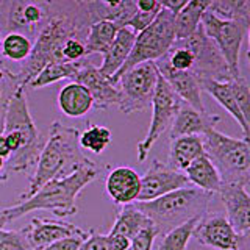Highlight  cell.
I'll use <instances>...</instances> for the list:
<instances>
[{
	"mask_svg": "<svg viewBox=\"0 0 250 250\" xmlns=\"http://www.w3.org/2000/svg\"><path fill=\"white\" fill-rule=\"evenodd\" d=\"M99 175L97 164L82 166L64 178H57L45 183L31 194L28 199L19 200L16 205L3 208L0 211V227H6L16 219L25 216L31 211L45 209L52 211L55 216L66 217L74 216L77 208V197L86 186L92 183Z\"/></svg>",
	"mask_w": 250,
	"mask_h": 250,
	"instance_id": "1",
	"label": "cell"
},
{
	"mask_svg": "<svg viewBox=\"0 0 250 250\" xmlns=\"http://www.w3.org/2000/svg\"><path fill=\"white\" fill-rule=\"evenodd\" d=\"M78 138H80V131L75 127L64 125L61 121H55L50 125L45 146L30 178L28 189L21 195V200L28 199L31 194H35L39 188L52 180L64 178L82 166L96 164L83 155Z\"/></svg>",
	"mask_w": 250,
	"mask_h": 250,
	"instance_id": "2",
	"label": "cell"
},
{
	"mask_svg": "<svg viewBox=\"0 0 250 250\" xmlns=\"http://www.w3.org/2000/svg\"><path fill=\"white\" fill-rule=\"evenodd\" d=\"M91 22L88 18H69V16H53L47 21L36 35L30 57L22 62L16 72L19 84L27 88V84L53 61H64L62 45L67 39L78 38L84 41Z\"/></svg>",
	"mask_w": 250,
	"mask_h": 250,
	"instance_id": "3",
	"label": "cell"
},
{
	"mask_svg": "<svg viewBox=\"0 0 250 250\" xmlns=\"http://www.w3.org/2000/svg\"><path fill=\"white\" fill-rule=\"evenodd\" d=\"M16 131L23 139V147L18 153H13L5 161V170L11 172H31L38 164L39 156L45 146V139L39 135L33 117L30 114L27 94L23 86H19L8 99L3 114V131Z\"/></svg>",
	"mask_w": 250,
	"mask_h": 250,
	"instance_id": "4",
	"label": "cell"
},
{
	"mask_svg": "<svg viewBox=\"0 0 250 250\" xmlns=\"http://www.w3.org/2000/svg\"><path fill=\"white\" fill-rule=\"evenodd\" d=\"M216 194H209L197 188H183L150 202H135V207L155 224L160 236L194 217L208 213L209 203Z\"/></svg>",
	"mask_w": 250,
	"mask_h": 250,
	"instance_id": "5",
	"label": "cell"
},
{
	"mask_svg": "<svg viewBox=\"0 0 250 250\" xmlns=\"http://www.w3.org/2000/svg\"><path fill=\"white\" fill-rule=\"evenodd\" d=\"M208 158L219 170L222 183L244 185L250 177V139L227 136L217 128L202 136Z\"/></svg>",
	"mask_w": 250,
	"mask_h": 250,
	"instance_id": "6",
	"label": "cell"
},
{
	"mask_svg": "<svg viewBox=\"0 0 250 250\" xmlns=\"http://www.w3.org/2000/svg\"><path fill=\"white\" fill-rule=\"evenodd\" d=\"M175 14L161 8V11L155 18V21L146 30L136 35L135 44L128 55L125 64L119 69L113 78L111 83L117 84L119 77L131 67L148 61H158L166 55L175 42V27H174Z\"/></svg>",
	"mask_w": 250,
	"mask_h": 250,
	"instance_id": "7",
	"label": "cell"
},
{
	"mask_svg": "<svg viewBox=\"0 0 250 250\" xmlns=\"http://www.w3.org/2000/svg\"><path fill=\"white\" fill-rule=\"evenodd\" d=\"M158 77V67L153 61L125 70L116 84L121 92V102L117 105L121 113L133 114L152 106Z\"/></svg>",
	"mask_w": 250,
	"mask_h": 250,
	"instance_id": "8",
	"label": "cell"
},
{
	"mask_svg": "<svg viewBox=\"0 0 250 250\" xmlns=\"http://www.w3.org/2000/svg\"><path fill=\"white\" fill-rule=\"evenodd\" d=\"M182 105H183V100L177 96L174 89L169 86V83L164 80L163 75L160 74L158 83H156V89L153 94V100H152V121H150V125H148L146 138L143 141H139L136 147L139 163L147 160V156L150 153L152 147L156 144V141H158L167 130H170L172 122H174Z\"/></svg>",
	"mask_w": 250,
	"mask_h": 250,
	"instance_id": "9",
	"label": "cell"
},
{
	"mask_svg": "<svg viewBox=\"0 0 250 250\" xmlns=\"http://www.w3.org/2000/svg\"><path fill=\"white\" fill-rule=\"evenodd\" d=\"M202 27L207 36L216 44L219 52L230 69L233 78L241 77L239 69V53L241 45L247 33L249 23L241 21H229L216 16L214 13L207 11L202 18Z\"/></svg>",
	"mask_w": 250,
	"mask_h": 250,
	"instance_id": "10",
	"label": "cell"
},
{
	"mask_svg": "<svg viewBox=\"0 0 250 250\" xmlns=\"http://www.w3.org/2000/svg\"><path fill=\"white\" fill-rule=\"evenodd\" d=\"M174 44L182 45L188 49L194 57L192 70L200 80H216V82H230L233 77L230 74V69L219 52L216 44L207 36L202 23L197 27L191 36L182 41H175Z\"/></svg>",
	"mask_w": 250,
	"mask_h": 250,
	"instance_id": "11",
	"label": "cell"
},
{
	"mask_svg": "<svg viewBox=\"0 0 250 250\" xmlns=\"http://www.w3.org/2000/svg\"><path fill=\"white\" fill-rule=\"evenodd\" d=\"M191 186L185 172L177 170L160 160H152L146 174L141 177V191L136 202H150L172 191Z\"/></svg>",
	"mask_w": 250,
	"mask_h": 250,
	"instance_id": "12",
	"label": "cell"
},
{
	"mask_svg": "<svg viewBox=\"0 0 250 250\" xmlns=\"http://www.w3.org/2000/svg\"><path fill=\"white\" fill-rule=\"evenodd\" d=\"M33 250H42L53 242L66 238H88L92 230H83L70 222L58 219H33L22 229Z\"/></svg>",
	"mask_w": 250,
	"mask_h": 250,
	"instance_id": "13",
	"label": "cell"
},
{
	"mask_svg": "<svg viewBox=\"0 0 250 250\" xmlns=\"http://www.w3.org/2000/svg\"><path fill=\"white\" fill-rule=\"evenodd\" d=\"M192 238L200 246L216 250H238V233L225 214L205 213L195 225Z\"/></svg>",
	"mask_w": 250,
	"mask_h": 250,
	"instance_id": "14",
	"label": "cell"
},
{
	"mask_svg": "<svg viewBox=\"0 0 250 250\" xmlns=\"http://www.w3.org/2000/svg\"><path fill=\"white\" fill-rule=\"evenodd\" d=\"M155 64L158 67L164 80L169 83L170 88L174 89V92L186 105H189L202 113L207 111L202 102V84H200V78L197 75L191 72V70L172 69L164 58L155 61Z\"/></svg>",
	"mask_w": 250,
	"mask_h": 250,
	"instance_id": "15",
	"label": "cell"
},
{
	"mask_svg": "<svg viewBox=\"0 0 250 250\" xmlns=\"http://www.w3.org/2000/svg\"><path fill=\"white\" fill-rule=\"evenodd\" d=\"M77 83L83 84L89 91L92 97V108L108 109L113 105H119L121 92L111 80L100 74L99 67L92 66L91 62L84 61L77 77Z\"/></svg>",
	"mask_w": 250,
	"mask_h": 250,
	"instance_id": "16",
	"label": "cell"
},
{
	"mask_svg": "<svg viewBox=\"0 0 250 250\" xmlns=\"http://www.w3.org/2000/svg\"><path fill=\"white\" fill-rule=\"evenodd\" d=\"M225 207V216L238 234L250 229V192L244 185L222 183L217 192Z\"/></svg>",
	"mask_w": 250,
	"mask_h": 250,
	"instance_id": "17",
	"label": "cell"
},
{
	"mask_svg": "<svg viewBox=\"0 0 250 250\" xmlns=\"http://www.w3.org/2000/svg\"><path fill=\"white\" fill-rule=\"evenodd\" d=\"M105 189L114 205H130L138 200L141 191V175L128 166L111 169L105 180Z\"/></svg>",
	"mask_w": 250,
	"mask_h": 250,
	"instance_id": "18",
	"label": "cell"
},
{
	"mask_svg": "<svg viewBox=\"0 0 250 250\" xmlns=\"http://www.w3.org/2000/svg\"><path fill=\"white\" fill-rule=\"evenodd\" d=\"M219 122H221V116L209 114L207 111H197L183 102L174 122H172L170 139L182 136H203L208 130L216 128Z\"/></svg>",
	"mask_w": 250,
	"mask_h": 250,
	"instance_id": "19",
	"label": "cell"
},
{
	"mask_svg": "<svg viewBox=\"0 0 250 250\" xmlns=\"http://www.w3.org/2000/svg\"><path fill=\"white\" fill-rule=\"evenodd\" d=\"M135 39H136V33L128 27H122L117 31L113 44L102 55V64L99 67L102 75L111 80L119 72V69L125 64V61H127L128 55L133 49Z\"/></svg>",
	"mask_w": 250,
	"mask_h": 250,
	"instance_id": "20",
	"label": "cell"
},
{
	"mask_svg": "<svg viewBox=\"0 0 250 250\" xmlns=\"http://www.w3.org/2000/svg\"><path fill=\"white\" fill-rule=\"evenodd\" d=\"M58 108L67 117H83L92 108V97L83 84L70 82L58 94Z\"/></svg>",
	"mask_w": 250,
	"mask_h": 250,
	"instance_id": "21",
	"label": "cell"
},
{
	"mask_svg": "<svg viewBox=\"0 0 250 250\" xmlns=\"http://www.w3.org/2000/svg\"><path fill=\"white\" fill-rule=\"evenodd\" d=\"M185 175L194 188L209 194H217L222 186L221 174H219L213 161L207 155H203L194 163H191L185 170Z\"/></svg>",
	"mask_w": 250,
	"mask_h": 250,
	"instance_id": "22",
	"label": "cell"
},
{
	"mask_svg": "<svg viewBox=\"0 0 250 250\" xmlns=\"http://www.w3.org/2000/svg\"><path fill=\"white\" fill-rule=\"evenodd\" d=\"M207 155L202 136H182L172 139L169 150V166L185 172L191 163Z\"/></svg>",
	"mask_w": 250,
	"mask_h": 250,
	"instance_id": "23",
	"label": "cell"
},
{
	"mask_svg": "<svg viewBox=\"0 0 250 250\" xmlns=\"http://www.w3.org/2000/svg\"><path fill=\"white\" fill-rule=\"evenodd\" d=\"M200 84H202V91L209 94V96L213 97L222 108H225L227 111H229V114L238 122V125L242 130V135H244V139H250V130L238 108L230 82H216V80H207L205 78V80H200Z\"/></svg>",
	"mask_w": 250,
	"mask_h": 250,
	"instance_id": "24",
	"label": "cell"
},
{
	"mask_svg": "<svg viewBox=\"0 0 250 250\" xmlns=\"http://www.w3.org/2000/svg\"><path fill=\"white\" fill-rule=\"evenodd\" d=\"M211 3H213V0H191L175 14V41L186 39L197 30V27L202 23L203 14L209 11Z\"/></svg>",
	"mask_w": 250,
	"mask_h": 250,
	"instance_id": "25",
	"label": "cell"
},
{
	"mask_svg": "<svg viewBox=\"0 0 250 250\" xmlns=\"http://www.w3.org/2000/svg\"><path fill=\"white\" fill-rule=\"evenodd\" d=\"M83 62H84V60L78 61V62H67V61L49 62V64H47L27 86L28 88H33V89H41V88H45V86L53 84L61 80L75 82L78 77V72H80V69L83 66Z\"/></svg>",
	"mask_w": 250,
	"mask_h": 250,
	"instance_id": "26",
	"label": "cell"
},
{
	"mask_svg": "<svg viewBox=\"0 0 250 250\" xmlns=\"http://www.w3.org/2000/svg\"><path fill=\"white\" fill-rule=\"evenodd\" d=\"M121 27H117L111 21H99L94 22L88 30V35L84 39V47H86V55L92 53H100L104 55L108 47L113 44L114 38Z\"/></svg>",
	"mask_w": 250,
	"mask_h": 250,
	"instance_id": "27",
	"label": "cell"
},
{
	"mask_svg": "<svg viewBox=\"0 0 250 250\" xmlns=\"http://www.w3.org/2000/svg\"><path fill=\"white\" fill-rule=\"evenodd\" d=\"M150 222H152L150 219H148L143 211H139L135 207V203H130V205L122 207L109 233L122 234V236L131 239L141 229H144V227Z\"/></svg>",
	"mask_w": 250,
	"mask_h": 250,
	"instance_id": "28",
	"label": "cell"
},
{
	"mask_svg": "<svg viewBox=\"0 0 250 250\" xmlns=\"http://www.w3.org/2000/svg\"><path fill=\"white\" fill-rule=\"evenodd\" d=\"M33 49V42L31 39L22 33H6L2 38V42H0V55L5 60H10L14 62H23L31 53Z\"/></svg>",
	"mask_w": 250,
	"mask_h": 250,
	"instance_id": "29",
	"label": "cell"
},
{
	"mask_svg": "<svg viewBox=\"0 0 250 250\" xmlns=\"http://www.w3.org/2000/svg\"><path fill=\"white\" fill-rule=\"evenodd\" d=\"M111 139H113V135H111V130L108 127L88 124V127L80 133L78 143H80V147L84 148V150L100 155L109 144H111Z\"/></svg>",
	"mask_w": 250,
	"mask_h": 250,
	"instance_id": "30",
	"label": "cell"
},
{
	"mask_svg": "<svg viewBox=\"0 0 250 250\" xmlns=\"http://www.w3.org/2000/svg\"><path fill=\"white\" fill-rule=\"evenodd\" d=\"M200 217H194L182 225L175 227L164 234H161L160 246L156 250H186L188 242L192 238V233L195 225H197Z\"/></svg>",
	"mask_w": 250,
	"mask_h": 250,
	"instance_id": "31",
	"label": "cell"
},
{
	"mask_svg": "<svg viewBox=\"0 0 250 250\" xmlns=\"http://www.w3.org/2000/svg\"><path fill=\"white\" fill-rule=\"evenodd\" d=\"M209 11L222 19L241 21L249 23L250 0H213Z\"/></svg>",
	"mask_w": 250,
	"mask_h": 250,
	"instance_id": "32",
	"label": "cell"
},
{
	"mask_svg": "<svg viewBox=\"0 0 250 250\" xmlns=\"http://www.w3.org/2000/svg\"><path fill=\"white\" fill-rule=\"evenodd\" d=\"M230 86H231L233 96L236 99L239 111H241L242 117H244L247 127L250 130V86L242 75L230 80Z\"/></svg>",
	"mask_w": 250,
	"mask_h": 250,
	"instance_id": "33",
	"label": "cell"
},
{
	"mask_svg": "<svg viewBox=\"0 0 250 250\" xmlns=\"http://www.w3.org/2000/svg\"><path fill=\"white\" fill-rule=\"evenodd\" d=\"M0 250H33L22 230H6L0 227Z\"/></svg>",
	"mask_w": 250,
	"mask_h": 250,
	"instance_id": "34",
	"label": "cell"
},
{
	"mask_svg": "<svg viewBox=\"0 0 250 250\" xmlns=\"http://www.w3.org/2000/svg\"><path fill=\"white\" fill-rule=\"evenodd\" d=\"M160 236L158 229L155 227L153 222L146 225L144 229H141L135 236L130 239V250H152L155 239Z\"/></svg>",
	"mask_w": 250,
	"mask_h": 250,
	"instance_id": "35",
	"label": "cell"
},
{
	"mask_svg": "<svg viewBox=\"0 0 250 250\" xmlns=\"http://www.w3.org/2000/svg\"><path fill=\"white\" fill-rule=\"evenodd\" d=\"M62 58L67 62H78L88 58L84 41H82V39H78V38L67 39L66 44L62 45Z\"/></svg>",
	"mask_w": 250,
	"mask_h": 250,
	"instance_id": "36",
	"label": "cell"
},
{
	"mask_svg": "<svg viewBox=\"0 0 250 250\" xmlns=\"http://www.w3.org/2000/svg\"><path fill=\"white\" fill-rule=\"evenodd\" d=\"M158 16V13H141V11H136V14L133 16L130 19V22L127 23V27L130 30H133L135 33H141L143 30H146L150 23L155 21V18Z\"/></svg>",
	"mask_w": 250,
	"mask_h": 250,
	"instance_id": "37",
	"label": "cell"
},
{
	"mask_svg": "<svg viewBox=\"0 0 250 250\" xmlns=\"http://www.w3.org/2000/svg\"><path fill=\"white\" fill-rule=\"evenodd\" d=\"M78 250H109L108 236L106 234H102V233H96L92 230L88 239L83 242L82 247Z\"/></svg>",
	"mask_w": 250,
	"mask_h": 250,
	"instance_id": "38",
	"label": "cell"
},
{
	"mask_svg": "<svg viewBox=\"0 0 250 250\" xmlns=\"http://www.w3.org/2000/svg\"><path fill=\"white\" fill-rule=\"evenodd\" d=\"M86 239L88 238H66L53 242V244L44 247L42 250H78Z\"/></svg>",
	"mask_w": 250,
	"mask_h": 250,
	"instance_id": "39",
	"label": "cell"
},
{
	"mask_svg": "<svg viewBox=\"0 0 250 250\" xmlns=\"http://www.w3.org/2000/svg\"><path fill=\"white\" fill-rule=\"evenodd\" d=\"M108 246L109 250H130V239L122 236V234H113L108 233Z\"/></svg>",
	"mask_w": 250,
	"mask_h": 250,
	"instance_id": "40",
	"label": "cell"
},
{
	"mask_svg": "<svg viewBox=\"0 0 250 250\" xmlns=\"http://www.w3.org/2000/svg\"><path fill=\"white\" fill-rule=\"evenodd\" d=\"M191 0H161V6L164 10L170 11L172 14H177L182 8H185Z\"/></svg>",
	"mask_w": 250,
	"mask_h": 250,
	"instance_id": "41",
	"label": "cell"
},
{
	"mask_svg": "<svg viewBox=\"0 0 250 250\" xmlns=\"http://www.w3.org/2000/svg\"><path fill=\"white\" fill-rule=\"evenodd\" d=\"M238 250H250V229L238 234Z\"/></svg>",
	"mask_w": 250,
	"mask_h": 250,
	"instance_id": "42",
	"label": "cell"
},
{
	"mask_svg": "<svg viewBox=\"0 0 250 250\" xmlns=\"http://www.w3.org/2000/svg\"><path fill=\"white\" fill-rule=\"evenodd\" d=\"M0 156H2L5 161L11 156V150H10V147H8L6 138L3 133H0Z\"/></svg>",
	"mask_w": 250,
	"mask_h": 250,
	"instance_id": "43",
	"label": "cell"
},
{
	"mask_svg": "<svg viewBox=\"0 0 250 250\" xmlns=\"http://www.w3.org/2000/svg\"><path fill=\"white\" fill-rule=\"evenodd\" d=\"M100 3H104L105 6L108 8H116V6H119L122 0H99Z\"/></svg>",
	"mask_w": 250,
	"mask_h": 250,
	"instance_id": "44",
	"label": "cell"
},
{
	"mask_svg": "<svg viewBox=\"0 0 250 250\" xmlns=\"http://www.w3.org/2000/svg\"><path fill=\"white\" fill-rule=\"evenodd\" d=\"M247 36H249V52H250V21H249V28H247Z\"/></svg>",
	"mask_w": 250,
	"mask_h": 250,
	"instance_id": "45",
	"label": "cell"
},
{
	"mask_svg": "<svg viewBox=\"0 0 250 250\" xmlns=\"http://www.w3.org/2000/svg\"><path fill=\"white\" fill-rule=\"evenodd\" d=\"M78 3H89V2H94V0H77Z\"/></svg>",
	"mask_w": 250,
	"mask_h": 250,
	"instance_id": "46",
	"label": "cell"
},
{
	"mask_svg": "<svg viewBox=\"0 0 250 250\" xmlns=\"http://www.w3.org/2000/svg\"><path fill=\"white\" fill-rule=\"evenodd\" d=\"M246 189L250 192V177H249V180H247V183H246Z\"/></svg>",
	"mask_w": 250,
	"mask_h": 250,
	"instance_id": "47",
	"label": "cell"
},
{
	"mask_svg": "<svg viewBox=\"0 0 250 250\" xmlns=\"http://www.w3.org/2000/svg\"><path fill=\"white\" fill-rule=\"evenodd\" d=\"M246 58H247V62H249V67H250V52L246 53Z\"/></svg>",
	"mask_w": 250,
	"mask_h": 250,
	"instance_id": "48",
	"label": "cell"
},
{
	"mask_svg": "<svg viewBox=\"0 0 250 250\" xmlns=\"http://www.w3.org/2000/svg\"><path fill=\"white\" fill-rule=\"evenodd\" d=\"M3 3H5V0H0V11H2V6H3Z\"/></svg>",
	"mask_w": 250,
	"mask_h": 250,
	"instance_id": "49",
	"label": "cell"
},
{
	"mask_svg": "<svg viewBox=\"0 0 250 250\" xmlns=\"http://www.w3.org/2000/svg\"><path fill=\"white\" fill-rule=\"evenodd\" d=\"M2 38H3V33H2V28H0V42H2Z\"/></svg>",
	"mask_w": 250,
	"mask_h": 250,
	"instance_id": "50",
	"label": "cell"
},
{
	"mask_svg": "<svg viewBox=\"0 0 250 250\" xmlns=\"http://www.w3.org/2000/svg\"><path fill=\"white\" fill-rule=\"evenodd\" d=\"M0 211H2V208H0Z\"/></svg>",
	"mask_w": 250,
	"mask_h": 250,
	"instance_id": "51",
	"label": "cell"
}]
</instances>
